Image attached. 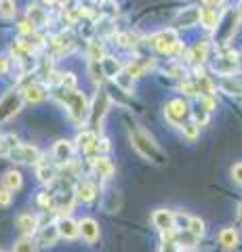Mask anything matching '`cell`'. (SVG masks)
<instances>
[{"mask_svg":"<svg viewBox=\"0 0 242 252\" xmlns=\"http://www.w3.org/2000/svg\"><path fill=\"white\" fill-rule=\"evenodd\" d=\"M129 132H131V143H133V147H135L137 152L145 158V160H152L156 164H165L167 162V158H165V154H162V149L154 143V139L147 135V132L135 128V126H131Z\"/></svg>","mask_w":242,"mask_h":252,"instance_id":"cell-1","label":"cell"},{"mask_svg":"<svg viewBox=\"0 0 242 252\" xmlns=\"http://www.w3.org/2000/svg\"><path fill=\"white\" fill-rule=\"evenodd\" d=\"M61 101L68 105V112L69 116H72V120L80 124L82 120H87V116H89V105H87V97H84L82 93H78V91H66V89H61Z\"/></svg>","mask_w":242,"mask_h":252,"instance_id":"cell-2","label":"cell"},{"mask_svg":"<svg viewBox=\"0 0 242 252\" xmlns=\"http://www.w3.org/2000/svg\"><path fill=\"white\" fill-rule=\"evenodd\" d=\"M152 44L154 49L158 53H173V51H179L181 44H179V38H177V32L175 30H162L158 34L152 36Z\"/></svg>","mask_w":242,"mask_h":252,"instance_id":"cell-3","label":"cell"},{"mask_svg":"<svg viewBox=\"0 0 242 252\" xmlns=\"http://www.w3.org/2000/svg\"><path fill=\"white\" fill-rule=\"evenodd\" d=\"M9 158L15 160V162H19V164H40L42 154H40V149L38 147L30 145V143H23V145L13 147Z\"/></svg>","mask_w":242,"mask_h":252,"instance_id":"cell-4","label":"cell"},{"mask_svg":"<svg viewBox=\"0 0 242 252\" xmlns=\"http://www.w3.org/2000/svg\"><path fill=\"white\" fill-rule=\"evenodd\" d=\"M23 105V97L19 93H6L0 99V120H9L11 116H15Z\"/></svg>","mask_w":242,"mask_h":252,"instance_id":"cell-5","label":"cell"},{"mask_svg":"<svg viewBox=\"0 0 242 252\" xmlns=\"http://www.w3.org/2000/svg\"><path fill=\"white\" fill-rule=\"evenodd\" d=\"M165 116H167V120L171 124H181L183 122V118L187 116V103L183 99H173V101H169L167 107H165Z\"/></svg>","mask_w":242,"mask_h":252,"instance_id":"cell-6","label":"cell"},{"mask_svg":"<svg viewBox=\"0 0 242 252\" xmlns=\"http://www.w3.org/2000/svg\"><path fill=\"white\" fill-rule=\"evenodd\" d=\"M107 105H110V97H107V93L101 89L95 97V105H93V109H89L93 126H101V120H104V116L107 112Z\"/></svg>","mask_w":242,"mask_h":252,"instance_id":"cell-7","label":"cell"},{"mask_svg":"<svg viewBox=\"0 0 242 252\" xmlns=\"http://www.w3.org/2000/svg\"><path fill=\"white\" fill-rule=\"evenodd\" d=\"M213 69L219 72L223 76H230L234 72H238V53H230V55H223L213 63Z\"/></svg>","mask_w":242,"mask_h":252,"instance_id":"cell-8","label":"cell"},{"mask_svg":"<svg viewBox=\"0 0 242 252\" xmlns=\"http://www.w3.org/2000/svg\"><path fill=\"white\" fill-rule=\"evenodd\" d=\"M152 220H154V225L158 227L160 231L175 229V215H173L171 210H167V208H158V210H154Z\"/></svg>","mask_w":242,"mask_h":252,"instance_id":"cell-9","label":"cell"},{"mask_svg":"<svg viewBox=\"0 0 242 252\" xmlns=\"http://www.w3.org/2000/svg\"><path fill=\"white\" fill-rule=\"evenodd\" d=\"M57 233H59V238H66V240H74L76 235H80V231H78V223L74 219H69V217H61L57 223Z\"/></svg>","mask_w":242,"mask_h":252,"instance_id":"cell-10","label":"cell"},{"mask_svg":"<svg viewBox=\"0 0 242 252\" xmlns=\"http://www.w3.org/2000/svg\"><path fill=\"white\" fill-rule=\"evenodd\" d=\"M78 231H80V235L89 244H95L99 240V225H97V220H93V219H82L80 223H78Z\"/></svg>","mask_w":242,"mask_h":252,"instance_id":"cell-11","label":"cell"},{"mask_svg":"<svg viewBox=\"0 0 242 252\" xmlns=\"http://www.w3.org/2000/svg\"><path fill=\"white\" fill-rule=\"evenodd\" d=\"M72 156H74V145L69 141H57L53 145V158L59 162V164H68L72 162Z\"/></svg>","mask_w":242,"mask_h":252,"instance_id":"cell-12","label":"cell"},{"mask_svg":"<svg viewBox=\"0 0 242 252\" xmlns=\"http://www.w3.org/2000/svg\"><path fill=\"white\" fill-rule=\"evenodd\" d=\"M21 97H23V101H28V103H40V101L46 97V91H44L42 84L32 82V84H28L26 89H23Z\"/></svg>","mask_w":242,"mask_h":252,"instance_id":"cell-13","label":"cell"},{"mask_svg":"<svg viewBox=\"0 0 242 252\" xmlns=\"http://www.w3.org/2000/svg\"><path fill=\"white\" fill-rule=\"evenodd\" d=\"M93 168H95V172H99V177H104V179H110L114 175V164L110 158H105V156H99V158H93Z\"/></svg>","mask_w":242,"mask_h":252,"instance_id":"cell-14","label":"cell"},{"mask_svg":"<svg viewBox=\"0 0 242 252\" xmlns=\"http://www.w3.org/2000/svg\"><path fill=\"white\" fill-rule=\"evenodd\" d=\"M97 141L99 137L93 130H82L78 135L76 143H78V149H82V152H93V149H97Z\"/></svg>","mask_w":242,"mask_h":252,"instance_id":"cell-15","label":"cell"},{"mask_svg":"<svg viewBox=\"0 0 242 252\" xmlns=\"http://www.w3.org/2000/svg\"><path fill=\"white\" fill-rule=\"evenodd\" d=\"M198 17H200V9H196V6H190V9H183L181 13L177 15V19H175V23L177 26H196L198 23Z\"/></svg>","mask_w":242,"mask_h":252,"instance_id":"cell-16","label":"cell"},{"mask_svg":"<svg viewBox=\"0 0 242 252\" xmlns=\"http://www.w3.org/2000/svg\"><path fill=\"white\" fill-rule=\"evenodd\" d=\"M198 23L200 26H205L207 30H217L219 28V15H217L213 9H202L200 17H198Z\"/></svg>","mask_w":242,"mask_h":252,"instance_id":"cell-17","label":"cell"},{"mask_svg":"<svg viewBox=\"0 0 242 252\" xmlns=\"http://www.w3.org/2000/svg\"><path fill=\"white\" fill-rule=\"evenodd\" d=\"M219 244L225 248V250H234L238 246V231L234 229V227H228V229H223L219 233Z\"/></svg>","mask_w":242,"mask_h":252,"instance_id":"cell-18","label":"cell"},{"mask_svg":"<svg viewBox=\"0 0 242 252\" xmlns=\"http://www.w3.org/2000/svg\"><path fill=\"white\" fill-rule=\"evenodd\" d=\"M17 227L19 229L26 233V235H30V233H34L36 231V227H38V219L34 217V215H19L17 217Z\"/></svg>","mask_w":242,"mask_h":252,"instance_id":"cell-19","label":"cell"},{"mask_svg":"<svg viewBox=\"0 0 242 252\" xmlns=\"http://www.w3.org/2000/svg\"><path fill=\"white\" fill-rule=\"evenodd\" d=\"M99 65H101V74L107 76V78H116L120 74V65L114 57H104L99 61Z\"/></svg>","mask_w":242,"mask_h":252,"instance_id":"cell-20","label":"cell"},{"mask_svg":"<svg viewBox=\"0 0 242 252\" xmlns=\"http://www.w3.org/2000/svg\"><path fill=\"white\" fill-rule=\"evenodd\" d=\"M2 187H6L9 191H17V189H21L23 185V179L17 170H9V172H4V179H2Z\"/></svg>","mask_w":242,"mask_h":252,"instance_id":"cell-21","label":"cell"},{"mask_svg":"<svg viewBox=\"0 0 242 252\" xmlns=\"http://www.w3.org/2000/svg\"><path fill=\"white\" fill-rule=\"evenodd\" d=\"M76 195H78V200H82V202H93L97 195V187L93 183H80L76 187Z\"/></svg>","mask_w":242,"mask_h":252,"instance_id":"cell-22","label":"cell"},{"mask_svg":"<svg viewBox=\"0 0 242 252\" xmlns=\"http://www.w3.org/2000/svg\"><path fill=\"white\" fill-rule=\"evenodd\" d=\"M160 252H179L177 240H175V229L162 231V244H160Z\"/></svg>","mask_w":242,"mask_h":252,"instance_id":"cell-23","label":"cell"},{"mask_svg":"<svg viewBox=\"0 0 242 252\" xmlns=\"http://www.w3.org/2000/svg\"><path fill=\"white\" fill-rule=\"evenodd\" d=\"M36 175H38V179H40L42 183H53V181H55L57 170H55V166H49V164H38Z\"/></svg>","mask_w":242,"mask_h":252,"instance_id":"cell-24","label":"cell"},{"mask_svg":"<svg viewBox=\"0 0 242 252\" xmlns=\"http://www.w3.org/2000/svg\"><path fill=\"white\" fill-rule=\"evenodd\" d=\"M13 147H17V137H15V135L0 137V158H9Z\"/></svg>","mask_w":242,"mask_h":252,"instance_id":"cell-25","label":"cell"},{"mask_svg":"<svg viewBox=\"0 0 242 252\" xmlns=\"http://www.w3.org/2000/svg\"><path fill=\"white\" fill-rule=\"evenodd\" d=\"M187 229H190L194 238H202L205 235V223L198 217H187Z\"/></svg>","mask_w":242,"mask_h":252,"instance_id":"cell-26","label":"cell"},{"mask_svg":"<svg viewBox=\"0 0 242 252\" xmlns=\"http://www.w3.org/2000/svg\"><path fill=\"white\" fill-rule=\"evenodd\" d=\"M28 17H30V23L36 28V26H40V23L46 19V13L38 4H32V6H30V11H28Z\"/></svg>","mask_w":242,"mask_h":252,"instance_id":"cell-27","label":"cell"},{"mask_svg":"<svg viewBox=\"0 0 242 252\" xmlns=\"http://www.w3.org/2000/svg\"><path fill=\"white\" fill-rule=\"evenodd\" d=\"M196 91H198V93H202L205 97H213L215 86H213V82H210L207 76H200L198 80H196Z\"/></svg>","mask_w":242,"mask_h":252,"instance_id":"cell-28","label":"cell"},{"mask_svg":"<svg viewBox=\"0 0 242 252\" xmlns=\"http://www.w3.org/2000/svg\"><path fill=\"white\" fill-rule=\"evenodd\" d=\"M114 82L118 84V86H120V89H122L124 93H131V91H133V78H131L127 72H120L118 76L114 78Z\"/></svg>","mask_w":242,"mask_h":252,"instance_id":"cell-29","label":"cell"},{"mask_svg":"<svg viewBox=\"0 0 242 252\" xmlns=\"http://www.w3.org/2000/svg\"><path fill=\"white\" fill-rule=\"evenodd\" d=\"M207 51H208L207 42H200V44H196V46H194V49H192L190 59H192V61H196V63L205 61V59H207Z\"/></svg>","mask_w":242,"mask_h":252,"instance_id":"cell-30","label":"cell"},{"mask_svg":"<svg viewBox=\"0 0 242 252\" xmlns=\"http://www.w3.org/2000/svg\"><path fill=\"white\" fill-rule=\"evenodd\" d=\"M0 17H15V0H0Z\"/></svg>","mask_w":242,"mask_h":252,"instance_id":"cell-31","label":"cell"},{"mask_svg":"<svg viewBox=\"0 0 242 252\" xmlns=\"http://www.w3.org/2000/svg\"><path fill=\"white\" fill-rule=\"evenodd\" d=\"M59 238V233H57V227L55 225H51V227H46V229L42 231V235H40V240H42V244H55V240Z\"/></svg>","mask_w":242,"mask_h":252,"instance_id":"cell-32","label":"cell"},{"mask_svg":"<svg viewBox=\"0 0 242 252\" xmlns=\"http://www.w3.org/2000/svg\"><path fill=\"white\" fill-rule=\"evenodd\" d=\"M38 204L44 208V210H55V198L49 193V191H44L38 195Z\"/></svg>","mask_w":242,"mask_h":252,"instance_id":"cell-33","label":"cell"},{"mask_svg":"<svg viewBox=\"0 0 242 252\" xmlns=\"http://www.w3.org/2000/svg\"><path fill=\"white\" fill-rule=\"evenodd\" d=\"M13 252H34V242L30 238H21L17 244H15Z\"/></svg>","mask_w":242,"mask_h":252,"instance_id":"cell-34","label":"cell"},{"mask_svg":"<svg viewBox=\"0 0 242 252\" xmlns=\"http://www.w3.org/2000/svg\"><path fill=\"white\" fill-rule=\"evenodd\" d=\"M57 82H59L61 89H66V91H74L76 89V78H74V74H64Z\"/></svg>","mask_w":242,"mask_h":252,"instance_id":"cell-35","label":"cell"},{"mask_svg":"<svg viewBox=\"0 0 242 252\" xmlns=\"http://www.w3.org/2000/svg\"><path fill=\"white\" fill-rule=\"evenodd\" d=\"M200 135V126L198 124H194V122H190V124H185L183 126V137L185 139H190V141H194Z\"/></svg>","mask_w":242,"mask_h":252,"instance_id":"cell-36","label":"cell"},{"mask_svg":"<svg viewBox=\"0 0 242 252\" xmlns=\"http://www.w3.org/2000/svg\"><path fill=\"white\" fill-rule=\"evenodd\" d=\"M11 200H13V193L6 187H0V206H2V208L11 206Z\"/></svg>","mask_w":242,"mask_h":252,"instance_id":"cell-37","label":"cell"},{"mask_svg":"<svg viewBox=\"0 0 242 252\" xmlns=\"http://www.w3.org/2000/svg\"><path fill=\"white\" fill-rule=\"evenodd\" d=\"M232 177H234V181H236V183H240V185H242V162H240V164H236V166L232 168Z\"/></svg>","mask_w":242,"mask_h":252,"instance_id":"cell-38","label":"cell"},{"mask_svg":"<svg viewBox=\"0 0 242 252\" xmlns=\"http://www.w3.org/2000/svg\"><path fill=\"white\" fill-rule=\"evenodd\" d=\"M181 91H183L185 94H198L196 84H192V82H181Z\"/></svg>","mask_w":242,"mask_h":252,"instance_id":"cell-39","label":"cell"},{"mask_svg":"<svg viewBox=\"0 0 242 252\" xmlns=\"http://www.w3.org/2000/svg\"><path fill=\"white\" fill-rule=\"evenodd\" d=\"M202 107H205V112H207V114H208V112H213V107H215L213 97H205V99H202Z\"/></svg>","mask_w":242,"mask_h":252,"instance_id":"cell-40","label":"cell"},{"mask_svg":"<svg viewBox=\"0 0 242 252\" xmlns=\"http://www.w3.org/2000/svg\"><path fill=\"white\" fill-rule=\"evenodd\" d=\"M19 30L23 32V34H34V32H36V28H34L30 21H23L21 26H19Z\"/></svg>","mask_w":242,"mask_h":252,"instance_id":"cell-41","label":"cell"},{"mask_svg":"<svg viewBox=\"0 0 242 252\" xmlns=\"http://www.w3.org/2000/svg\"><path fill=\"white\" fill-rule=\"evenodd\" d=\"M6 69H9V63L4 57H0V74H6Z\"/></svg>","mask_w":242,"mask_h":252,"instance_id":"cell-42","label":"cell"},{"mask_svg":"<svg viewBox=\"0 0 242 252\" xmlns=\"http://www.w3.org/2000/svg\"><path fill=\"white\" fill-rule=\"evenodd\" d=\"M207 6H213V4H217V2H221V0H202Z\"/></svg>","mask_w":242,"mask_h":252,"instance_id":"cell-43","label":"cell"},{"mask_svg":"<svg viewBox=\"0 0 242 252\" xmlns=\"http://www.w3.org/2000/svg\"><path fill=\"white\" fill-rule=\"evenodd\" d=\"M238 223L242 225V204H240V206H238Z\"/></svg>","mask_w":242,"mask_h":252,"instance_id":"cell-44","label":"cell"},{"mask_svg":"<svg viewBox=\"0 0 242 252\" xmlns=\"http://www.w3.org/2000/svg\"><path fill=\"white\" fill-rule=\"evenodd\" d=\"M238 13H240V17H242V2H240V9H238Z\"/></svg>","mask_w":242,"mask_h":252,"instance_id":"cell-45","label":"cell"}]
</instances>
